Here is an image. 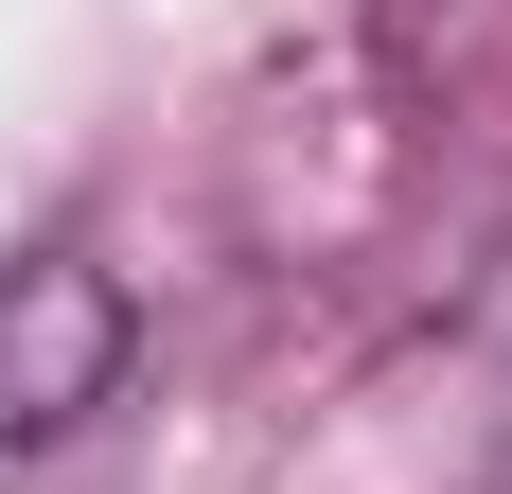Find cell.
<instances>
[{"label":"cell","instance_id":"obj_1","mask_svg":"<svg viewBox=\"0 0 512 494\" xmlns=\"http://www.w3.org/2000/svg\"><path fill=\"white\" fill-rule=\"evenodd\" d=\"M106 371H124V300L89 265H18L0 283V442H53Z\"/></svg>","mask_w":512,"mask_h":494}]
</instances>
